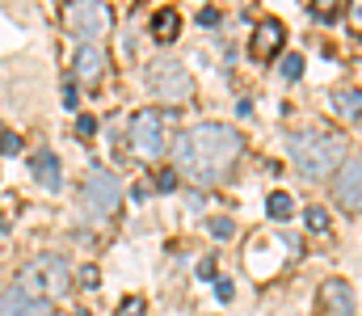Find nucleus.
Segmentation results:
<instances>
[{
    "label": "nucleus",
    "mask_w": 362,
    "mask_h": 316,
    "mask_svg": "<svg viewBox=\"0 0 362 316\" xmlns=\"http://www.w3.org/2000/svg\"><path fill=\"white\" fill-rule=\"evenodd\" d=\"M240 152H245V135L223 122H198V127L181 131L173 144L177 173H189V182H198V186H215L219 177H228L232 165L240 160Z\"/></svg>",
    "instance_id": "nucleus-1"
},
{
    "label": "nucleus",
    "mask_w": 362,
    "mask_h": 316,
    "mask_svg": "<svg viewBox=\"0 0 362 316\" xmlns=\"http://www.w3.org/2000/svg\"><path fill=\"white\" fill-rule=\"evenodd\" d=\"M346 152H350V144H346L341 131L316 127V131L291 135V160H295V169L303 177H329V173H337L346 165Z\"/></svg>",
    "instance_id": "nucleus-2"
},
{
    "label": "nucleus",
    "mask_w": 362,
    "mask_h": 316,
    "mask_svg": "<svg viewBox=\"0 0 362 316\" xmlns=\"http://www.w3.org/2000/svg\"><path fill=\"white\" fill-rule=\"evenodd\" d=\"M68 287H72V266L64 253H38L17 270V291H25L30 300H42V304L68 295Z\"/></svg>",
    "instance_id": "nucleus-3"
},
{
    "label": "nucleus",
    "mask_w": 362,
    "mask_h": 316,
    "mask_svg": "<svg viewBox=\"0 0 362 316\" xmlns=\"http://www.w3.org/2000/svg\"><path fill=\"white\" fill-rule=\"evenodd\" d=\"M253 240H257V245L245 249V266L253 270V279H270V274L282 270V262L299 257L295 236H253Z\"/></svg>",
    "instance_id": "nucleus-4"
},
{
    "label": "nucleus",
    "mask_w": 362,
    "mask_h": 316,
    "mask_svg": "<svg viewBox=\"0 0 362 316\" xmlns=\"http://www.w3.org/2000/svg\"><path fill=\"white\" fill-rule=\"evenodd\" d=\"M127 139H131V152H135L139 160H156V156L165 152V118H160L156 110H139V114L131 118Z\"/></svg>",
    "instance_id": "nucleus-5"
},
{
    "label": "nucleus",
    "mask_w": 362,
    "mask_h": 316,
    "mask_svg": "<svg viewBox=\"0 0 362 316\" xmlns=\"http://www.w3.org/2000/svg\"><path fill=\"white\" fill-rule=\"evenodd\" d=\"M148 81H152V93H156L160 102H169V105L189 102V93H194V81H189V72L181 68L177 59H156Z\"/></svg>",
    "instance_id": "nucleus-6"
},
{
    "label": "nucleus",
    "mask_w": 362,
    "mask_h": 316,
    "mask_svg": "<svg viewBox=\"0 0 362 316\" xmlns=\"http://www.w3.org/2000/svg\"><path fill=\"white\" fill-rule=\"evenodd\" d=\"M118 203H122V186H118V177L105 173V169H93L89 177H85V207H89L93 215H110Z\"/></svg>",
    "instance_id": "nucleus-7"
},
{
    "label": "nucleus",
    "mask_w": 362,
    "mask_h": 316,
    "mask_svg": "<svg viewBox=\"0 0 362 316\" xmlns=\"http://www.w3.org/2000/svg\"><path fill=\"white\" fill-rule=\"evenodd\" d=\"M64 17H68V25L85 38V47H97V38L105 34V21H110L105 4H68Z\"/></svg>",
    "instance_id": "nucleus-8"
},
{
    "label": "nucleus",
    "mask_w": 362,
    "mask_h": 316,
    "mask_svg": "<svg viewBox=\"0 0 362 316\" xmlns=\"http://www.w3.org/2000/svg\"><path fill=\"white\" fill-rule=\"evenodd\" d=\"M282 42H286V25H282L278 17H262V21H257V30H253L249 55H253L257 64H270V59L282 55Z\"/></svg>",
    "instance_id": "nucleus-9"
},
{
    "label": "nucleus",
    "mask_w": 362,
    "mask_h": 316,
    "mask_svg": "<svg viewBox=\"0 0 362 316\" xmlns=\"http://www.w3.org/2000/svg\"><path fill=\"white\" fill-rule=\"evenodd\" d=\"M333 194H337V203L346 211H362V156L354 160H346L341 169H337V177H333Z\"/></svg>",
    "instance_id": "nucleus-10"
},
{
    "label": "nucleus",
    "mask_w": 362,
    "mask_h": 316,
    "mask_svg": "<svg viewBox=\"0 0 362 316\" xmlns=\"http://www.w3.org/2000/svg\"><path fill=\"white\" fill-rule=\"evenodd\" d=\"M320 308L329 316H354V308H358L354 287H350L346 279H325V287H320Z\"/></svg>",
    "instance_id": "nucleus-11"
},
{
    "label": "nucleus",
    "mask_w": 362,
    "mask_h": 316,
    "mask_svg": "<svg viewBox=\"0 0 362 316\" xmlns=\"http://www.w3.org/2000/svg\"><path fill=\"white\" fill-rule=\"evenodd\" d=\"M101 72H105L101 47H85V42H81V51H76V59H72V81L85 85V89H97V85H101Z\"/></svg>",
    "instance_id": "nucleus-12"
},
{
    "label": "nucleus",
    "mask_w": 362,
    "mask_h": 316,
    "mask_svg": "<svg viewBox=\"0 0 362 316\" xmlns=\"http://www.w3.org/2000/svg\"><path fill=\"white\" fill-rule=\"evenodd\" d=\"M30 173H34V182H38L42 190H59V186H64V173H59V156H55L51 148H38V152L30 156Z\"/></svg>",
    "instance_id": "nucleus-13"
},
{
    "label": "nucleus",
    "mask_w": 362,
    "mask_h": 316,
    "mask_svg": "<svg viewBox=\"0 0 362 316\" xmlns=\"http://www.w3.org/2000/svg\"><path fill=\"white\" fill-rule=\"evenodd\" d=\"M0 316H51V308L42 300H30L25 291L8 287V291H0Z\"/></svg>",
    "instance_id": "nucleus-14"
},
{
    "label": "nucleus",
    "mask_w": 362,
    "mask_h": 316,
    "mask_svg": "<svg viewBox=\"0 0 362 316\" xmlns=\"http://www.w3.org/2000/svg\"><path fill=\"white\" fill-rule=\"evenodd\" d=\"M329 110L346 122H358L362 118V89H333L329 93Z\"/></svg>",
    "instance_id": "nucleus-15"
},
{
    "label": "nucleus",
    "mask_w": 362,
    "mask_h": 316,
    "mask_svg": "<svg viewBox=\"0 0 362 316\" xmlns=\"http://www.w3.org/2000/svg\"><path fill=\"white\" fill-rule=\"evenodd\" d=\"M181 34V13L177 8H156V17H152V38L156 42H173Z\"/></svg>",
    "instance_id": "nucleus-16"
},
{
    "label": "nucleus",
    "mask_w": 362,
    "mask_h": 316,
    "mask_svg": "<svg viewBox=\"0 0 362 316\" xmlns=\"http://www.w3.org/2000/svg\"><path fill=\"white\" fill-rule=\"evenodd\" d=\"M266 211H270V219H291V211H295V199H291L286 190H274L270 199H266Z\"/></svg>",
    "instance_id": "nucleus-17"
},
{
    "label": "nucleus",
    "mask_w": 362,
    "mask_h": 316,
    "mask_svg": "<svg viewBox=\"0 0 362 316\" xmlns=\"http://www.w3.org/2000/svg\"><path fill=\"white\" fill-rule=\"evenodd\" d=\"M303 219H308V228H312V232H329V228H333V219H329V211H325V207H308V211H303Z\"/></svg>",
    "instance_id": "nucleus-18"
},
{
    "label": "nucleus",
    "mask_w": 362,
    "mask_h": 316,
    "mask_svg": "<svg viewBox=\"0 0 362 316\" xmlns=\"http://www.w3.org/2000/svg\"><path fill=\"white\" fill-rule=\"evenodd\" d=\"M21 152V135L17 131H0V156H17Z\"/></svg>",
    "instance_id": "nucleus-19"
},
{
    "label": "nucleus",
    "mask_w": 362,
    "mask_h": 316,
    "mask_svg": "<svg viewBox=\"0 0 362 316\" xmlns=\"http://www.w3.org/2000/svg\"><path fill=\"white\" fill-rule=\"evenodd\" d=\"M118 316H148L144 295H127V300H122V308H118Z\"/></svg>",
    "instance_id": "nucleus-20"
},
{
    "label": "nucleus",
    "mask_w": 362,
    "mask_h": 316,
    "mask_svg": "<svg viewBox=\"0 0 362 316\" xmlns=\"http://www.w3.org/2000/svg\"><path fill=\"white\" fill-rule=\"evenodd\" d=\"M282 76H286V81H299V76H303V55H286V59H282Z\"/></svg>",
    "instance_id": "nucleus-21"
},
{
    "label": "nucleus",
    "mask_w": 362,
    "mask_h": 316,
    "mask_svg": "<svg viewBox=\"0 0 362 316\" xmlns=\"http://www.w3.org/2000/svg\"><path fill=\"white\" fill-rule=\"evenodd\" d=\"M76 283H81L85 291H93V287L101 283V274H97V266H81V270H76Z\"/></svg>",
    "instance_id": "nucleus-22"
},
{
    "label": "nucleus",
    "mask_w": 362,
    "mask_h": 316,
    "mask_svg": "<svg viewBox=\"0 0 362 316\" xmlns=\"http://www.w3.org/2000/svg\"><path fill=\"white\" fill-rule=\"evenodd\" d=\"M346 21H350V30H354V34H362V0H354V4L346 8Z\"/></svg>",
    "instance_id": "nucleus-23"
},
{
    "label": "nucleus",
    "mask_w": 362,
    "mask_h": 316,
    "mask_svg": "<svg viewBox=\"0 0 362 316\" xmlns=\"http://www.w3.org/2000/svg\"><path fill=\"white\" fill-rule=\"evenodd\" d=\"M156 190H165V194H169V190H177V173H173V169H165V173L156 177Z\"/></svg>",
    "instance_id": "nucleus-24"
},
{
    "label": "nucleus",
    "mask_w": 362,
    "mask_h": 316,
    "mask_svg": "<svg viewBox=\"0 0 362 316\" xmlns=\"http://www.w3.org/2000/svg\"><path fill=\"white\" fill-rule=\"evenodd\" d=\"M76 131H81V135L89 139L93 131H97V118H93V114H81V118H76Z\"/></svg>",
    "instance_id": "nucleus-25"
},
{
    "label": "nucleus",
    "mask_w": 362,
    "mask_h": 316,
    "mask_svg": "<svg viewBox=\"0 0 362 316\" xmlns=\"http://www.w3.org/2000/svg\"><path fill=\"white\" fill-rule=\"evenodd\" d=\"M211 232L215 236H232V219H211Z\"/></svg>",
    "instance_id": "nucleus-26"
},
{
    "label": "nucleus",
    "mask_w": 362,
    "mask_h": 316,
    "mask_svg": "<svg viewBox=\"0 0 362 316\" xmlns=\"http://www.w3.org/2000/svg\"><path fill=\"white\" fill-rule=\"evenodd\" d=\"M64 102H68V110H76V102H81V98H76V81L64 85Z\"/></svg>",
    "instance_id": "nucleus-27"
},
{
    "label": "nucleus",
    "mask_w": 362,
    "mask_h": 316,
    "mask_svg": "<svg viewBox=\"0 0 362 316\" xmlns=\"http://www.w3.org/2000/svg\"><path fill=\"white\" fill-rule=\"evenodd\" d=\"M198 21H202V25H215V21H219V8H202Z\"/></svg>",
    "instance_id": "nucleus-28"
}]
</instances>
